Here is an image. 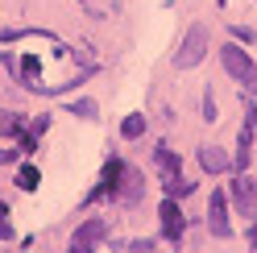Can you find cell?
<instances>
[{
  "mask_svg": "<svg viewBox=\"0 0 257 253\" xmlns=\"http://www.w3.org/2000/svg\"><path fill=\"white\" fill-rule=\"evenodd\" d=\"M220 62H224V71H228V79H236L245 91H257V62L240 50V46L228 42V46L220 50Z\"/></svg>",
  "mask_w": 257,
  "mask_h": 253,
  "instance_id": "6da1fadb",
  "label": "cell"
},
{
  "mask_svg": "<svg viewBox=\"0 0 257 253\" xmlns=\"http://www.w3.org/2000/svg\"><path fill=\"white\" fill-rule=\"evenodd\" d=\"M203 54H207V29L203 25H191L187 38H183V46H179V54H174V67L191 71V67H199V62H203Z\"/></svg>",
  "mask_w": 257,
  "mask_h": 253,
  "instance_id": "7a4b0ae2",
  "label": "cell"
},
{
  "mask_svg": "<svg viewBox=\"0 0 257 253\" xmlns=\"http://www.w3.org/2000/svg\"><path fill=\"white\" fill-rule=\"evenodd\" d=\"M141 195H146V179H141V170L120 162L116 183H112V199H116V203H137Z\"/></svg>",
  "mask_w": 257,
  "mask_h": 253,
  "instance_id": "3957f363",
  "label": "cell"
},
{
  "mask_svg": "<svg viewBox=\"0 0 257 253\" xmlns=\"http://www.w3.org/2000/svg\"><path fill=\"white\" fill-rule=\"evenodd\" d=\"M104 232H108V224H104L100 216L83 220V224L75 228V236H71V253H95V245L104 241Z\"/></svg>",
  "mask_w": 257,
  "mask_h": 253,
  "instance_id": "277c9868",
  "label": "cell"
},
{
  "mask_svg": "<svg viewBox=\"0 0 257 253\" xmlns=\"http://www.w3.org/2000/svg\"><path fill=\"white\" fill-rule=\"evenodd\" d=\"M232 203H236V212H240V216L257 220V179L240 175V179L232 183Z\"/></svg>",
  "mask_w": 257,
  "mask_h": 253,
  "instance_id": "5b68a950",
  "label": "cell"
},
{
  "mask_svg": "<svg viewBox=\"0 0 257 253\" xmlns=\"http://www.w3.org/2000/svg\"><path fill=\"white\" fill-rule=\"evenodd\" d=\"M207 228H212V236H232L228 195H224V191H212V212H207Z\"/></svg>",
  "mask_w": 257,
  "mask_h": 253,
  "instance_id": "8992f818",
  "label": "cell"
},
{
  "mask_svg": "<svg viewBox=\"0 0 257 253\" xmlns=\"http://www.w3.org/2000/svg\"><path fill=\"white\" fill-rule=\"evenodd\" d=\"M162 236H166L170 245L183 241V212H179V203H174V199L162 203Z\"/></svg>",
  "mask_w": 257,
  "mask_h": 253,
  "instance_id": "52a82bcc",
  "label": "cell"
},
{
  "mask_svg": "<svg viewBox=\"0 0 257 253\" xmlns=\"http://www.w3.org/2000/svg\"><path fill=\"white\" fill-rule=\"evenodd\" d=\"M199 166L207 170V175H224V170H228V150L203 146V150H199Z\"/></svg>",
  "mask_w": 257,
  "mask_h": 253,
  "instance_id": "ba28073f",
  "label": "cell"
},
{
  "mask_svg": "<svg viewBox=\"0 0 257 253\" xmlns=\"http://www.w3.org/2000/svg\"><path fill=\"white\" fill-rule=\"evenodd\" d=\"M249 154H253V112H249L245 129H240V137H236V158H232V166L245 170V166H249Z\"/></svg>",
  "mask_w": 257,
  "mask_h": 253,
  "instance_id": "9c48e42d",
  "label": "cell"
},
{
  "mask_svg": "<svg viewBox=\"0 0 257 253\" xmlns=\"http://www.w3.org/2000/svg\"><path fill=\"white\" fill-rule=\"evenodd\" d=\"M154 162H158V170H162V183H166V179H174V175H183L179 154L166 150V146H158V150H154Z\"/></svg>",
  "mask_w": 257,
  "mask_h": 253,
  "instance_id": "30bf717a",
  "label": "cell"
},
{
  "mask_svg": "<svg viewBox=\"0 0 257 253\" xmlns=\"http://www.w3.org/2000/svg\"><path fill=\"white\" fill-rule=\"evenodd\" d=\"M141 133H146V116H141V112H128V116L120 120V137L133 141V137H141Z\"/></svg>",
  "mask_w": 257,
  "mask_h": 253,
  "instance_id": "8fae6325",
  "label": "cell"
},
{
  "mask_svg": "<svg viewBox=\"0 0 257 253\" xmlns=\"http://www.w3.org/2000/svg\"><path fill=\"white\" fill-rule=\"evenodd\" d=\"M42 133H46V116H38V120H34V129H25V133H21V150H25V154H29V150H38V137H42Z\"/></svg>",
  "mask_w": 257,
  "mask_h": 253,
  "instance_id": "7c38bea8",
  "label": "cell"
},
{
  "mask_svg": "<svg viewBox=\"0 0 257 253\" xmlns=\"http://www.w3.org/2000/svg\"><path fill=\"white\" fill-rule=\"evenodd\" d=\"M38 183H42V175L34 166H21L17 170V187H21V191H38Z\"/></svg>",
  "mask_w": 257,
  "mask_h": 253,
  "instance_id": "4fadbf2b",
  "label": "cell"
},
{
  "mask_svg": "<svg viewBox=\"0 0 257 253\" xmlns=\"http://www.w3.org/2000/svg\"><path fill=\"white\" fill-rule=\"evenodd\" d=\"M162 187H166V191H170V199H174V195H187V191H195V183H187L183 175H174V179H166Z\"/></svg>",
  "mask_w": 257,
  "mask_h": 253,
  "instance_id": "5bb4252c",
  "label": "cell"
},
{
  "mask_svg": "<svg viewBox=\"0 0 257 253\" xmlns=\"http://www.w3.org/2000/svg\"><path fill=\"white\" fill-rule=\"evenodd\" d=\"M17 129H21L17 112H5V108H0V137H9V133H17Z\"/></svg>",
  "mask_w": 257,
  "mask_h": 253,
  "instance_id": "9a60e30c",
  "label": "cell"
},
{
  "mask_svg": "<svg viewBox=\"0 0 257 253\" xmlns=\"http://www.w3.org/2000/svg\"><path fill=\"white\" fill-rule=\"evenodd\" d=\"M71 112L83 116V120H95V116H100V108H95L91 100H79V104H71Z\"/></svg>",
  "mask_w": 257,
  "mask_h": 253,
  "instance_id": "2e32d148",
  "label": "cell"
},
{
  "mask_svg": "<svg viewBox=\"0 0 257 253\" xmlns=\"http://www.w3.org/2000/svg\"><path fill=\"white\" fill-rule=\"evenodd\" d=\"M203 120H216V100H212V91H203Z\"/></svg>",
  "mask_w": 257,
  "mask_h": 253,
  "instance_id": "e0dca14e",
  "label": "cell"
},
{
  "mask_svg": "<svg viewBox=\"0 0 257 253\" xmlns=\"http://www.w3.org/2000/svg\"><path fill=\"white\" fill-rule=\"evenodd\" d=\"M0 236H13V224L5 220V203H0Z\"/></svg>",
  "mask_w": 257,
  "mask_h": 253,
  "instance_id": "ac0fdd59",
  "label": "cell"
},
{
  "mask_svg": "<svg viewBox=\"0 0 257 253\" xmlns=\"http://www.w3.org/2000/svg\"><path fill=\"white\" fill-rule=\"evenodd\" d=\"M13 158H17L13 150H0V166H5V162H13Z\"/></svg>",
  "mask_w": 257,
  "mask_h": 253,
  "instance_id": "d6986e66",
  "label": "cell"
},
{
  "mask_svg": "<svg viewBox=\"0 0 257 253\" xmlns=\"http://www.w3.org/2000/svg\"><path fill=\"white\" fill-rule=\"evenodd\" d=\"M249 245H253V249H257V224H253V228H249Z\"/></svg>",
  "mask_w": 257,
  "mask_h": 253,
  "instance_id": "ffe728a7",
  "label": "cell"
},
{
  "mask_svg": "<svg viewBox=\"0 0 257 253\" xmlns=\"http://www.w3.org/2000/svg\"><path fill=\"white\" fill-rule=\"evenodd\" d=\"M83 5H91V0H83Z\"/></svg>",
  "mask_w": 257,
  "mask_h": 253,
  "instance_id": "44dd1931",
  "label": "cell"
}]
</instances>
